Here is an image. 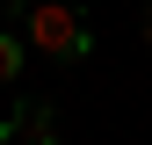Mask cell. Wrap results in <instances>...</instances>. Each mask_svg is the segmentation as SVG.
I'll use <instances>...</instances> for the list:
<instances>
[{
	"instance_id": "cell-1",
	"label": "cell",
	"mask_w": 152,
	"mask_h": 145,
	"mask_svg": "<svg viewBox=\"0 0 152 145\" xmlns=\"http://www.w3.org/2000/svg\"><path fill=\"white\" fill-rule=\"evenodd\" d=\"M22 44H36L44 58H58V65H80L87 51H94V36H87V22H80V7L36 0V7H22Z\"/></svg>"
},
{
	"instance_id": "cell-3",
	"label": "cell",
	"mask_w": 152,
	"mask_h": 145,
	"mask_svg": "<svg viewBox=\"0 0 152 145\" xmlns=\"http://www.w3.org/2000/svg\"><path fill=\"white\" fill-rule=\"evenodd\" d=\"M22 51H29V44H22V36H0V87H7V80H15V72H22Z\"/></svg>"
},
{
	"instance_id": "cell-5",
	"label": "cell",
	"mask_w": 152,
	"mask_h": 145,
	"mask_svg": "<svg viewBox=\"0 0 152 145\" xmlns=\"http://www.w3.org/2000/svg\"><path fill=\"white\" fill-rule=\"evenodd\" d=\"M145 44H152V7H145Z\"/></svg>"
},
{
	"instance_id": "cell-2",
	"label": "cell",
	"mask_w": 152,
	"mask_h": 145,
	"mask_svg": "<svg viewBox=\"0 0 152 145\" xmlns=\"http://www.w3.org/2000/svg\"><path fill=\"white\" fill-rule=\"evenodd\" d=\"M15 123L29 131V145H58V138H51V102H22V116H15Z\"/></svg>"
},
{
	"instance_id": "cell-4",
	"label": "cell",
	"mask_w": 152,
	"mask_h": 145,
	"mask_svg": "<svg viewBox=\"0 0 152 145\" xmlns=\"http://www.w3.org/2000/svg\"><path fill=\"white\" fill-rule=\"evenodd\" d=\"M7 138H15V123H0V145H7Z\"/></svg>"
}]
</instances>
